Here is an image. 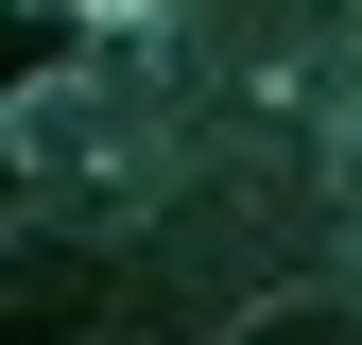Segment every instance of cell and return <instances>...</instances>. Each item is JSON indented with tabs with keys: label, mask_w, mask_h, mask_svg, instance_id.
Segmentation results:
<instances>
[{
	"label": "cell",
	"mask_w": 362,
	"mask_h": 345,
	"mask_svg": "<svg viewBox=\"0 0 362 345\" xmlns=\"http://www.w3.org/2000/svg\"><path fill=\"white\" fill-rule=\"evenodd\" d=\"M86 311H104V259H69V242H35V259H18V293H0V328H35V345L86 328Z\"/></svg>",
	"instance_id": "obj_1"
}]
</instances>
